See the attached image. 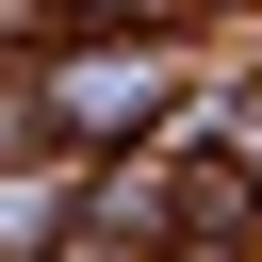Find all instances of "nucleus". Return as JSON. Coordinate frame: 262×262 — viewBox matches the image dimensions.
Masks as SVG:
<instances>
[{
	"label": "nucleus",
	"mask_w": 262,
	"mask_h": 262,
	"mask_svg": "<svg viewBox=\"0 0 262 262\" xmlns=\"http://www.w3.org/2000/svg\"><path fill=\"white\" fill-rule=\"evenodd\" d=\"M49 262H147V246H131V229H98V213H82V229H66V246H49Z\"/></svg>",
	"instance_id": "nucleus-3"
},
{
	"label": "nucleus",
	"mask_w": 262,
	"mask_h": 262,
	"mask_svg": "<svg viewBox=\"0 0 262 262\" xmlns=\"http://www.w3.org/2000/svg\"><path fill=\"white\" fill-rule=\"evenodd\" d=\"M164 115H196L180 49H49V66H33V131H49V147H131V131H164Z\"/></svg>",
	"instance_id": "nucleus-1"
},
{
	"label": "nucleus",
	"mask_w": 262,
	"mask_h": 262,
	"mask_svg": "<svg viewBox=\"0 0 262 262\" xmlns=\"http://www.w3.org/2000/svg\"><path fill=\"white\" fill-rule=\"evenodd\" d=\"M66 33H131V16H164V0H49Z\"/></svg>",
	"instance_id": "nucleus-4"
},
{
	"label": "nucleus",
	"mask_w": 262,
	"mask_h": 262,
	"mask_svg": "<svg viewBox=\"0 0 262 262\" xmlns=\"http://www.w3.org/2000/svg\"><path fill=\"white\" fill-rule=\"evenodd\" d=\"M82 196H98V180H66V164H16V180H0V262H49V246L82 229Z\"/></svg>",
	"instance_id": "nucleus-2"
},
{
	"label": "nucleus",
	"mask_w": 262,
	"mask_h": 262,
	"mask_svg": "<svg viewBox=\"0 0 262 262\" xmlns=\"http://www.w3.org/2000/svg\"><path fill=\"white\" fill-rule=\"evenodd\" d=\"M246 262H262V229H246Z\"/></svg>",
	"instance_id": "nucleus-5"
}]
</instances>
